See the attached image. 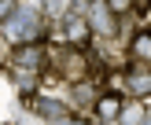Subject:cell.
<instances>
[{
	"label": "cell",
	"instance_id": "cell-1",
	"mask_svg": "<svg viewBox=\"0 0 151 125\" xmlns=\"http://www.w3.org/2000/svg\"><path fill=\"white\" fill-rule=\"evenodd\" d=\"M41 29H44V22L37 19V11H29V7H11V15L4 19V33H7V41H11V44L33 41Z\"/></svg>",
	"mask_w": 151,
	"mask_h": 125
},
{
	"label": "cell",
	"instance_id": "cell-3",
	"mask_svg": "<svg viewBox=\"0 0 151 125\" xmlns=\"http://www.w3.org/2000/svg\"><path fill=\"white\" fill-rule=\"evenodd\" d=\"M33 107H37V114H41V118H52V121H70V114L63 110V103H55V99H37Z\"/></svg>",
	"mask_w": 151,
	"mask_h": 125
},
{
	"label": "cell",
	"instance_id": "cell-4",
	"mask_svg": "<svg viewBox=\"0 0 151 125\" xmlns=\"http://www.w3.org/2000/svg\"><path fill=\"white\" fill-rule=\"evenodd\" d=\"M118 110H122V99H118V96H103V99L96 103V118H100V121H118Z\"/></svg>",
	"mask_w": 151,
	"mask_h": 125
},
{
	"label": "cell",
	"instance_id": "cell-5",
	"mask_svg": "<svg viewBox=\"0 0 151 125\" xmlns=\"http://www.w3.org/2000/svg\"><path fill=\"white\" fill-rule=\"evenodd\" d=\"M147 55H151V33H147V29H140V33L133 37V59L147 63Z\"/></svg>",
	"mask_w": 151,
	"mask_h": 125
},
{
	"label": "cell",
	"instance_id": "cell-9",
	"mask_svg": "<svg viewBox=\"0 0 151 125\" xmlns=\"http://www.w3.org/2000/svg\"><path fill=\"white\" fill-rule=\"evenodd\" d=\"M11 7H15V0H0V22L11 15Z\"/></svg>",
	"mask_w": 151,
	"mask_h": 125
},
{
	"label": "cell",
	"instance_id": "cell-7",
	"mask_svg": "<svg viewBox=\"0 0 151 125\" xmlns=\"http://www.w3.org/2000/svg\"><path fill=\"white\" fill-rule=\"evenodd\" d=\"M44 11L55 19V15H63V11H66V0H44Z\"/></svg>",
	"mask_w": 151,
	"mask_h": 125
},
{
	"label": "cell",
	"instance_id": "cell-6",
	"mask_svg": "<svg viewBox=\"0 0 151 125\" xmlns=\"http://www.w3.org/2000/svg\"><path fill=\"white\" fill-rule=\"evenodd\" d=\"M129 88L133 92H140V96H147V88H151V81H147V70L140 66V70H133L129 74Z\"/></svg>",
	"mask_w": 151,
	"mask_h": 125
},
{
	"label": "cell",
	"instance_id": "cell-8",
	"mask_svg": "<svg viewBox=\"0 0 151 125\" xmlns=\"http://www.w3.org/2000/svg\"><path fill=\"white\" fill-rule=\"evenodd\" d=\"M129 4H133V0H107V7H111V11H114V15H118V11H125V7H129Z\"/></svg>",
	"mask_w": 151,
	"mask_h": 125
},
{
	"label": "cell",
	"instance_id": "cell-2",
	"mask_svg": "<svg viewBox=\"0 0 151 125\" xmlns=\"http://www.w3.org/2000/svg\"><path fill=\"white\" fill-rule=\"evenodd\" d=\"M85 26L92 29V33H114L118 29V19H114V11L107 7V0H92L88 4V19H85Z\"/></svg>",
	"mask_w": 151,
	"mask_h": 125
}]
</instances>
